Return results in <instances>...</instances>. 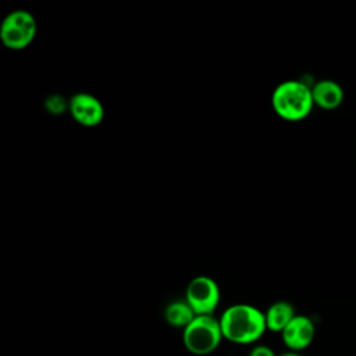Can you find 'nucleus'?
I'll use <instances>...</instances> for the list:
<instances>
[{
    "label": "nucleus",
    "mask_w": 356,
    "mask_h": 356,
    "mask_svg": "<svg viewBox=\"0 0 356 356\" xmlns=\"http://www.w3.org/2000/svg\"><path fill=\"white\" fill-rule=\"evenodd\" d=\"M38 24L35 17L25 10L8 13L0 25V40L11 50L25 49L36 36Z\"/></svg>",
    "instance_id": "4"
},
{
    "label": "nucleus",
    "mask_w": 356,
    "mask_h": 356,
    "mask_svg": "<svg viewBox=\"0 0 356 356\" xmlns=\"http://www.w3.org/2000/svg\"><path fill=\"white\" fill-rule=\"evenodd\" d=\"M296 310L292 303L286 300H277L271 303L264 312L267 331L281 334L282 330L291 323V320L296 316Z\"/></svg>",
    "instance_id": "9"
},
{
    "label": "nucleus",
    "mask_w": 356,
    "mask_h": 356,
    "mask_svg": "<svg viewBox=\"0 0 356 356\" xmlns=\"http://www.w3.org/2000/svg\"><path fill=\"white\" fill-rule=\"evenodd\" d=\"M72 118L83 127H96L103 121L104 108L97 97L90 93H76L68 103Z\"/></svg>",
    "instance_id": "7"
},
{
    "label": "nucleus",
    "mask_w": 356,
    "mask_h": 356,
    "mask_svg": "<svg viewBox=\"0 0 356 356\" xmlns=\"http://www.w3.org/2000/svg\"><path fill=\"white\" fill-rule=\"evenodd\" d=\"M280 356H303L300 352H292V350H286L284 353H281Z\"/></svg>",
    "instance_id": "12"
},
{
    "label": "nucleus",
    "mask_w": 356,
    "mask_h": 356,
    "mask_svg": "<svg viewBox=\"0 0 356 356\" xmlns=\"http://www.w3.org/2000/svg\"><path fill=\"white\" fill-rule=\"evenodd\" d=\"M218 284L207 275H197L189 281L185 289V300L196 316H213L220 305Z\"/></svg>",
    "instance_id": "5"
},
{
    "label": "nucleus",
    "mask_w": 356,
    "mask_h": 356,
    "mask_svg": "<svg viewBox=\"0 0 356 356\" xmlns=\"http://www.w3.org/2000/svg\"><path fill=\"white\" fill-rule=\"evenodd\" d=\"M312 96L314 106L323 110H335L343 103L345 92L337 81L324 78L312 85Z\"/></svg>",
    "instance_id": "8"
},
{
    "label": "nucleus",
    "mask_w": 356,
    "mask_h": 356,
    "mask_svg": "<svg viewBox=\"0 0 356 356\" xmlns=\"http://www.w3.org/2000/svg\"><path fill=\"white\" fill-rule=\"evenodd\" d=\"M271 106L282 120H305L314 107L312 86L299 79L284 81L273 90Z\"/></svg>",
    "instance_id": "2"
},
{
    "label": "nucleus",
    "mask_w": 356,
    "mask_h": 356,
    "mask_svg": "<svg viewBox=\"0 0 356 356\" xmlns=\"http://www.w3.org/2000/svg\"><path fill=\"white\" fill-rule=\"evenodd\" d=\"M284 346L292 352L307 349L316 338V324L306 314H296L280 334Z\"/></svg>",
    "instance_id": "6"
},
{
    "label": "nucleus",
    "mask_w": 356,
    "mask_h": 356,
    "mask_svg": "<svg viewBox=\"0 0 356 356\" xmlns=\"http://www.w3.org/2000/svg\"><path fill=\"white\" fill-rule=\"evenodd\" d=\"M224 341L220 321L214 316H196L182 330V343L195 356H209Z\"/></svg>",
    "instance_id": "3"
},
{
    "label": "nucleus",
    "mask_w": 356,
    "mask_h": 356,
    "mask_svg": "<svg viewBox=\"0 0 356 356\" xmlns=\"http://www.w3.org/2000/svg\"><path fill=\"white\" fill-rule=\"evenodd\" d=\"M224 341L234 345H256L267 332L264 312L249 303H235L218 317Z\"/></svg>",
    "instance_id": "1"
},
{
    "label": "nucleus",
    "mask_w": 356,
    "mask_h": 356,
    "mask_svg": "<svg viewBox=\"0 0 356 356\" xmlns=\"http://www.w3.org/2000/svg\"><path fill=\"white\" fill-rule=\"evenodd\" d=\"M248 356H280L275 353V350L268 346V345H263V343H256L252 346V349L249 350Z\"/></svg>",
    "instance_id": "11"
},
{
    "label": "nucleus",
    "mask_w": 356,
    "mask_h": 356,
    "mask_svg": "<svg viewBox=\"0 0 356 356\" xmlns=\"http://www.w3.org/2000/svg\"><path fill=\"white\" fill-rule=\"evenodd\" d=\"M196 317L192 307L188 305L185 299H178L170 302L164 309V320L168 325L174 328L184 330L191 324V321Z\"/></svg>",
    "instance_id": "10"
}]
</instances>
